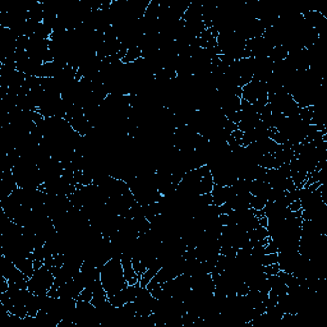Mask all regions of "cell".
Instances as JSON below:
<instances>
[{
    "instance_id": "obj_6",
    "label": "cell",
    "mask_w": 327,
    "mask_h": 327,
    "mask_svg": "<svg viewBox=\"0 0 327 327\" xmlns=\"http://www.w3.org/2000/svg\"><path fill=\"white\" fill-rule=\"evenodd\" d=\"M280 271V267L277 263H272V265H267L263 267V272L266 273L267 276H272V275H277Z\"/></svg>"
},
{
    "instance_id": "obj_5",
    "label": "cell",
    "mask_w": 327,
    "mask_h": 327,
    "mask_svg": "<svg viewBox=\"0 0 327 327\" xmlns=\"http://www.w3.org/2000/svg\"><path fill=\"white\" fill-rule=\"evenodd\" d=\"M141 58H142V51H141V49L138 46H136V48H130L127 50L124 58L122 59V63H124V64H132V63H134V61H137Z\"/></svg>"
},
{
    "instance_id": "obj_1",
    "label": "cell",
    "mask_w": 327,
    "mask_h": 327,
    "mask_svg": "<svg viewBox=\"0 0 327 327\" xmlns=\"http://www.w3.org/2000/svg\"><path fill=\"white\" fill-rule=\"evenodd\" d=\"M100 281L108 293V298L128 285L124 279L120 257H112L102 266L100 269Z\"/></svg>"
},
{
    "instance_id": "obj_2",
    "label": "cell",
    "mask_w": 327,
    "mask_h": 327,
    "mask_svg": "<svg viewBox=\"0 0 327 327\" xmlns=\"http://www.w3.org/2000/svg\"><path fill=\"white\" fill-rule=\"evenodd\" d=\"M54 273L49 267L44 265L41 269L35 270L34 275L28 279L27 289L30 290L31 293L42 295V294H48V291L50 290L51 286L54 285Z\"/></svg>"
},
{
    "instance_id": "obj_4",
    "label": "cell",
    "mask_w": 327,
    "mask_h": 327,
    "mask_svg": "<svg viewBox=\"0 0 327 327\" xmlns=\"http://www.w3.org/2000/svg\"><path fill=\"white\" fill-rule=\"evenodd\" d=\"M160 267H161V265L159 262H157V261L155 263H153L152 266H150V267H148V269H147L146 271H145V272L142 273V276H141L140 285L141 286H147V284L150 283L151 280H152L153 277L156 276V273L159 272V270H160Z\"/></svg>"
},
{
    "instance_id": "obj_3",
    "label": "cell",
    "mask_w": 327,
    "mask_h": 327,
    "mask_svg": "<svg viewBox=\"0 0 327 327\" xmlns=\"http://www.w3.org/2000/svg\"><path fill=\"white\" fill-rule=\"evenodd\" d=\"M232 196V189L230 187H221V185H214V189L211 192L212 203L216 206L228 203L229 198Z\"/></svg>"
}]
</instances>
